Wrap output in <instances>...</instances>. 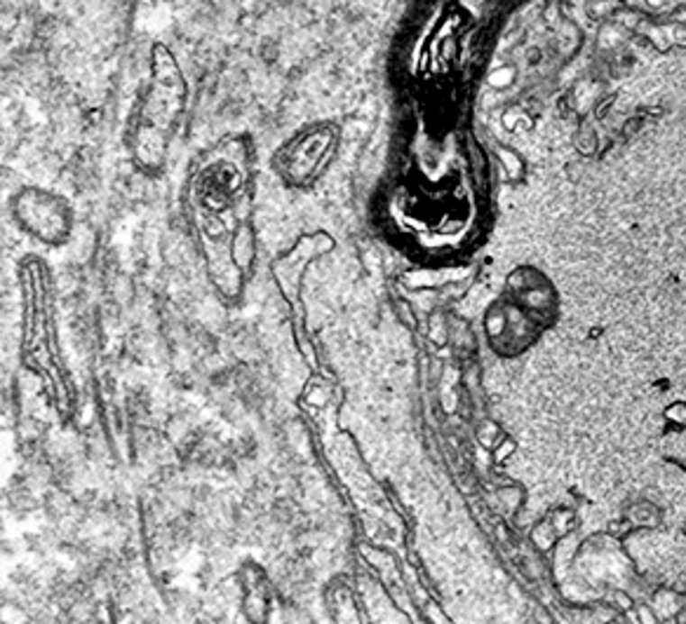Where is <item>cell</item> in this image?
<instances>
[{"label": "cell", "instance_id": "cell-5", "mask_svg": "<svg viewBox=\"0 0 686 624\" xmlns=\"http://www.w3.org/2000/svg\"><path fill=\"white\" fill-rule=\"evenodd\" d=\"M668 416H670V421H674V422H686V406L684 404L672 406V409L668 411Z\"/></svg>", "mask_w": 686, "mask_h": 624}, {"label": "cell", "instance_id": "cell-2", "mask_svg": "<svg viewBox=\"0 0 686 624\" xmlns=\"http://www.w3.org/2000/svg\"><path fill=\"white\" fill-rule=\"evenodd\" d=\"M188 106V80L179 61L165 45L151 52L143 77L125 120L123 143L139 172L156 176L168 167L169 150Z\"/></svg>", "mask_w": 686, "mask_h": 624}, {"label": "cell", "instance_id": "cell-4", "mask_svg": "<svg viewBox=\"0 0 686 624\" xmlns=\"http://www.w3.org/2000/svg\"><path fill=\"white\" fill-rule=\"evenodd\" d=\"M14 226L45 247H64L73 235L76 214L71 203L42 185H24L10 200Z\"/></svg>", "mask_w": 686, "mask_h": 624}, {"label": "cell", "instance_id": "cell-3", "mask_svg": "<svg viewBox=\"0 0 686 624\" xmlns=\"http://www.w3.org/2000/svg\"><path fill=\"white\" fill-rule=\"evenodd\" d=\"M341 127L334 120H317L298 127L270 158L275 176L287 188H316L339 158Z\"/></svg>", "mask_w": 686, "mask_h": 624}, {"label": "cell", "instance_id": "cell-1", "mask_svg": "<svg viewBox=\"0 0 686 624\" xmlns=\"http://www.w3.org/2000/svg\"><path fill=\"white\" fill-rule=\"evenodd\" d=\"M257 158L247 134L200 150L181 184V207L221 292L233 294L257 256Z\"/></svg>", "mask_w": 686, "mask_h": 624}]
</instances>
